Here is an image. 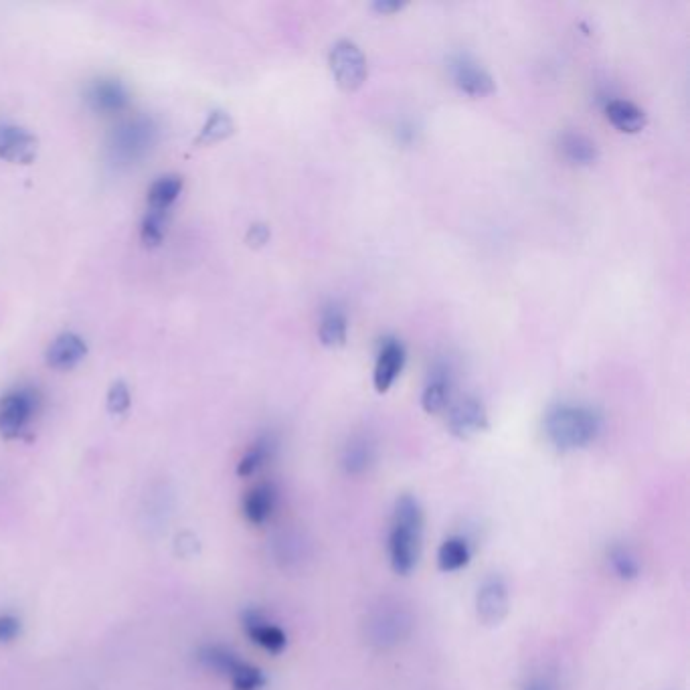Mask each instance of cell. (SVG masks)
<instances>
[{
  "mask_svg": "<svg viewBox=\"0 0 690 690\" xmlns=\"http://www.w3.org/2000/svg\"><path fill=\"white\" fill-rule=\"evenodd\" d=\"M425 516L419 500L411 494L397 498L389 529V563L397 575H409L421 557Z\"/></svg>",
  "mask_w": 690,
  "mask_h": 690,
  "instance_id": "obj_1",
  "label": "cell"
},
{
  "mask_svg": "<svg viewBox=\"0 0 690 690\" xmlns=\"http://www.w3.org/2000/svg\"><path fill=\"white\" fill-rule=\"evenodd\" d=\"M599 431V415L583 405H557L545 417V436L559 452L587 448L597 440Z\"/></svg>",
  "mask_w": 690,
  "mask_h": 690,
  "instance_id": "obj_2",
  "label": "cell"
},
{
  "mask_svg": "<svg viewBox=\"0 0 690 690\" xmlns=\"http://www.w3.org/2000/svg\"><path fill=\"white\" fill-rule=\"evenodd\" d=\"M156 138L158 128L150 118H134L114 130L110 150L116 160L134 162L148 154V150L156 144Z\"/></svg>",
  "mask_w": 690,
  "mask_h": 690,
  "instance_id": "obj_3",
  "label": "cell"
},
{
  "mask_svg": "<svg viewBox=\"0 0 690 690\" xmlns=\"http://www.w3.org/2000/svg\"><path fill=\"white\" fill-rule=\"evenodd\" d=\"M330 69L344 92H355L367 81V59L353 41H338L330 51Z\"/></svg>",
  "mask_w": 690,
  "mask_h": 690,
  "instance_id": "obj_4",
  "label": "cell"
},
{
  "mask_svg": "<svg viewBox=\"0 0 690 690\" xmlns=\"http://www.w3.org/2000/svg\"><path fill=\"white\" fill-rule=\"evenodd\" d=\"M39 405V397L31 389H17L0 399V436L15 440L31 423Z\"/></svg>",
  "mask_w": 690,
  "mask_h": 690,
  "instance_id": "obj_5",
  "label": "cell"
},
{
  "mask_svg": "<svg viewBox=\"0 0 690 690\" xmlns=\"http://www.w3.org/2000/svg\"><path fill=\"white\" fill-rule=\"evenodd\" d=\"M510 612L508 585L500 575L486 577L476 593V614L484 626H500Z\"/></svg>",
  "mask_w": 690,
  "mask_h": 690,
  "instance_id": "obj_6",
  "label": "cell"
},
{
  "mask_svg": "<svg viewBox=\"0 0 690 690\" xmlns=\"http://www.w3.org/2000/svg\"><path fill=\"white\" fill-rule=\"evenodd\" d=\"M448 429L460 440H470L488 429V413L476 397L456 401L448 411Z\"/></svg>",
  "mask_w": 690,
  "mask_h": 690,
  "instance_id": "obj_7",
  "label": "cell"
},
{
  "mask_svg": "<svg viewBox=\"0 0 690 690\" xmlns=\"http://www.w3.org/2000/svg\"><path fill=\"white\" fill-rule=\"evenodd\" d=\"M39 150V140L29 130L15 124H0V158L29 164L35 160Z\"/></svg>",
  "mask_w": 690,
  "mask_h": 690,
  "instance_id": "obj_8",
  "label": "cell"
},
{
  "mask_svg": "<svg viewBox=\"0 0 690 690\" xmlns=\"http://www.w3.org/2000/svg\"><path fill=\"white\" fill-rule=\"evenodd\" d=\"M243 630L251 642L270 654H282L288 646L286 632L272 624L260 610H247L243 614Z\"/></svg>",
  "mask_w": 690,
  "mask_h": 690,
  "instance_id": "obj_9",
  "label": "cell"
},
{
  "mask_svg": "<svg viewBox=\"0 0 690 690\" xmlns=\"http://www.w3.org/2000/svg\"><path fill=\"white\" fill-rule=\"evenodd\" d=\"M452 75L456 88L470 98H484L494 92L492 75L468 57H458L452 63Z\"/></svg>",
  "mask_w": 690,
  "mask_h": 690,
  "instance_id": "obj_10",
  "label": "cell"
},
{
  "mask_svg": "<svg viewBox=\"0 0 690 690\" xmlns=\"http://www.w3.org/2000/svg\"><path fill=\"white\" fill-rule=\"evenodd\" d=\"M411 630V620L401 610H379L371 624H369V636L371 642L379 648H389L399 644Z\"/></svg>",
  "mask_w": 690,
  "mask_h": 690,
  "instance_id": "obj_11",
  "label": "cell"
},
{
  "mask_svg": "<svg viewBox=\"0 0 690 690\" xmlns=\"http://www.w3.org/2000/svg\"><path fill=\"white\" fill-rule=\"evenodd\" d=\"M85 102H88L96 112L116 114L128 106L130 96L118 79L104 77L88 85V90H85Z\"/></svg>",
  "mask_w": 690,
  "mask_h": 690,
  "instance_id": "obj_12",
  "label": "cell"
},
{
  "mask_svg": "<svg viewBox=\"0 0 690 690\" xmlns=\"http://www.w3.org/2000/svg\"><path fill=\"white\" fill-rule=\"evenodd\" d=\"M405 365V349L399 340H385L383 347L379 351L377 363H375V375H373V383L375 389L379 393H387L393 383L397 381V377L401 375Z\"/></svg>",
  "mask_w": 690,
  "mask_h": 690,
  "instance_id": "obj_13",
  "label": "cell"
},
{
  "mask_svg": "<svg viewBox=\"0 0 690 690\" xmlns=\"http://www.w3.org/2000/svg\"><path fill=\"white\" fill-rule=\"evenodd\" d=\"M278 504V492L274 488V484L270 482H262L253 486L245 498H243V516L247 519L249 525L253 527H262L266 525L272 514L276 510Z\"/></svg>",
  "mask_w": 690,
  "mask_h": 690,
  "instance_id": "obj_14",
  "label": "cell"
},
{
  "mask_svg": "<svg viewBox=\"0 0 690 690\" xmlns=\"http://www.w3.org/2000/svg\"><path fill=\"white\" fill-rule=\"evenodd\" d=\"M85 353H88V347H85L83 338L73 332H65L57 336L47 349V365L59 371L73 369L85 359Z\"/></svg>",
  "mask_w": 690,
  "mask_h": 690,
  "instance_id": "obj_15",
  "label": "cell"
},
{
  "mask_svg": "<svg viewBox=\"0 0 690 690\" xmlns=\"http://www.w3.org/2000/svg\"><path fill=\"white\" fill-rule=\"evenodd\" d=\"M470 561H472V549L464 537L454 535L442 541L438 549V569L442 573L462 571L470 565Z\"/></svg>",
  "mask_w": 690,
  "mask_h": 690,
  "instance_id": "obj_16",
  "label": "cell"
},
{
  "mask_svg": "<svg viewBox=\"0 0 690 690\" xmlns=\"http://www.w3.org/2000/svg\"><path fill=\"white\" fill-rule=\"evenodd\" d=\"M450 399H452V381L448 377V373L438 371L431 375V379L427 381L423 395H421V407L425 413H442L444 409L450 407Z\"/></svg>",
  "mask_w": 690,
  "mask_h": 690,
  "instance_id": "obj_17",
  "label": "cell"
},
{
  "mask_svg": "<svg viewBox=\"0 0 690 690\" xmlns=\"http://www.w3.org/2000/svg\"><path fill=\"white\" fill-rule=\"evenodd\" d=\"M608 120L626 134H638L646 126V114L628 100H612L606 106Z\"/></svg>",
  "mask_w": 690,
  "mask_h": 690,
  "instance_id": "obj_18",
  "label": "cell"
},
{
  "mask_svg": "<svg viewBox=\"0 0 690 690\" xmlns=\"http://www.w3.org/2000/svg\"><path fill=\"white\" fill-rule=\"evenodd\" d=\"M347 328H349L347 316H344L338 308H328L320 320V330H318L320 342L328 349L344 347V342H347Z\"/></svg>",
  "mask_w": 690,
  "mask_h": 690,
  "instance_id": "obj_19",
  "label": "cell"
},
{
  "mask_svg": "<svg viewBox=\"0 0 690 690\" xmlns=\"http://www.w3.org/2000/svg\"><path fill=\"white\" fill-rule=\"evenodd\" d=\"M183 191V179L181 177H160L152 183L148 191V209L156 211H168L170 205L179 199Z\"/></svg>",
  "mask_w": 690,
  "mask_h": 690,
  "instance_id": "obj_20",
  "label": "cell"
},
{
  "mask_svg": "<svg viewBox=\"0 0 690 690\" xmlns=\"http://www.w3.org/2000/svg\"><path fill=\"white\" fill-rule=\"evenodd\" d=\"M375 462V448L369 440H353L342 456V466L351 476L365 474Z\"/></svg>",
  "mask_w": 690,
  "mask_h": 690,
  "instance_id": "obj_21",
  "label": "cell"
},
{
  "mask_svg": "<svg viewBox=\"0 0 690 690\" xmlns=\"http://www.w3.org/2000/svg\"><path fill=\"white\" fill-rule=\"evenodd\" d=\"M233 132H235V124H233L231 116L221 112V110H217L203 124L199 136L195 138V144H199V146L215 144V142H221V140L229 138Z\"/></svg>",
  "mask_w": 690,
  "mask_h": 690,
  "instance_id": "obj_22",
  "label": "cell"
},
{
  "mask_svg": "<svg viewBox=\"0 0 690 690\" xmlns=\"http://www.w3.org/2000/svg\"><path fill=\"white\" fill-rule=\"evenodd\" d=\"M272 452H274V442L270 438L257 440L241 458V462L237 466V474L241 478L253 476L257 470H262L268 464V460L272 458Z\"/></svg>",
  "mask_w": 690,
  "mask_h": 690,
  "instance_id": "obj_23",
  "label": "cell"
},
{
  "mask_svg": "<svg viewBox=\"0 0 690 690\" xmlns=\"http://www.w3.org/2000/svg\"><path fill=\"white\" fill-rule=\"evenodd\" d=\"M561 150H563V156L573 164H591L597 158L595 144L583 134H575V132H569L561 138Z\"/></svg>",
  "mask_w": 690,
  "mask_h": 690,
  "instance_id": "obj_24",
  "label": "cell"
},
{
  "mask_svg": "<svg viewBox=\"0 0 690 690\" xmlns=\"http://www.w3.org/2000/svg\"><path fill=\"white\" fill-rule=\"evenodd\" d=\"M608 563L612 567V571L616 573V577H620L622 581H632L640 575V561L634 555L632 549L624 547V545H614L608 551Z\"/></svg>",
  "mask_w": 690,
  "mask_h": 690,
  "instance_id": "obj_25",
  "label": "cell"
},
{
  "mask_svg": "<svg viewBox=\"0 0 690 690\" xmlns=\"http://www.w3.org/2000/svg\"><path fill=\"white\" fill-rule=\"evenodd\" d=\"M229 682L233 690H262L266 686V676L260 668L243 660Z\"/></svg>",
  "mask_w": 690,
  "mask_h": 690,
  "instance_id": "obj_26",
  "label": "cell"
},
{
  "mask_svg": "<svg viewBox=\"0 0 690 690\" xmlns=\"http://www.w3.org/2000/svg\"><path fill=\"white\" fill-rule=\"evenodd\" d=\"M168 225V211H156L150 209L142 221V241L146 245H160L166 235Z\"/></svg>",
  "mask_w": 690,
  "mask_h": 690,
  "instance_id": "obj_27",
  "label": "cell"
},
{
  "mask_svg": "<svg viewBox=\"0 0 690 690\" xmlns=\"http://www.w3.org/2000/svg\"><path fill=\"white\" fill-rule=\"evenodd\" d=\"M130 389L124 381H116L108 393V409L114 415H124L130 409Z\"/></svg>",
  "mask_w": 690,
  "mask_h": 690,
  "instance_id": "obj_28",
  "label": "cell"
},
{
  "mask_svg": "<svg viewBox=\"0 0 690 690\" xmlns=\"http://www.w3.org/2000/svg\"><path fill=\"white\" fill-rule=\"evenodd\" d=\"M21 634V620L13 614H0V644H9Z\"/></svg>",
  "mask_w": 690,
  "mask_h": 690,
  "instance_id": "obj_29",
  "label": "cell"
},
{
  "mask_svg": "<svg viewBox=\"0 0 690 690\" xmlns=\"http://www.w3.org/2000/svg\"><path fill=\"white\" fill-rule=\"evenodd\" d=\"M270 239V229L266 225H253L247 233V241L249 245H255V247H260L264 245L266 241Z\"/></svg>",
  "mask_w": 690,
  "mask_h": 690,
  "instance_id": "obj_30",
  "label": "cell"
},
{
  "mask_svg": "<svg viewBox=\"0 0 690 690\" xmlns=\"http://www.w3.org/2000/svg\"><path fill=\"white\" fill-rule=\"evenodd\" d=\"M523 690H555V682L549 676H535L523 686Z\"/></svg>",
  "mask_w": 690,
  "mask_h": 690,
  "instance_id": "obj_31",
  "label": "cell"
},
{
  "mask_svg": "<svg viewBox=\"0 0 690 690\" xmlns=\"http://www.w3.org/2000/svg\"><path fill=\"white\" fill-rule=\"evenodd\" d=\"M373 7H375V11H379V13H383V15L395 13V11H401V9H403L401 3H375Z\"/></svg>",
  "mask_w": 690,
  "mask_h": 690,
  "instance_id": "obj_32",
  "label": "cell"
}]
</instances>
